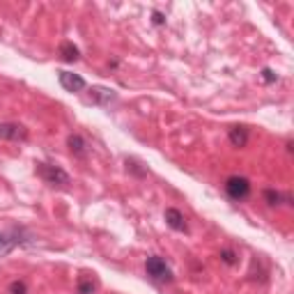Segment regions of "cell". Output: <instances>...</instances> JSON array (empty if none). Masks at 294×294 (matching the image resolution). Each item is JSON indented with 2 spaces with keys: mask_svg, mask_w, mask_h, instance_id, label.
Here are the masks:
<instances>
[{
  "mask_svg": "<svg viewBox=\"0 0 294 294\" xmlns=\"http://www.w3.org/2000/svg\"><path fill=\"white\" fill-rule=\"evenodd\" d=\"M145 271L147 276L156 283H170L173 281V271L170 267L166 264V260H161L159 255H152V257H147L145 260Z\"/></svg>",
  "mask_w": 294,
  "mask_h": 294,
  "instance_id": "6da1fadb",
  "label": "cell"
},
{
  "mask_svg": "<svg viewBox=\"0 0 294 294\" xmlns=\"http://www.w3.org/2000/svg\"><path fill=\"white\" fill-rule=\"evenodd\" d=\"M37 175L41 180L51 184V186H67L69 184V175L58 166H48V163H37Z\"/></svg>",
  "mask_w": 294,
  "mask_h": 294,
  "instance_id": "7a4b0ae2",
  "label": "cell"
},
{
  "mask_svg": "<svg viewBox=\"0 0 294 294\" xmlns=\"http://www.w3.org/2000/svg\"><path fill=\"white\" fill-rule=\"evenodd\" d=\"M225 193L237 202L246 200L248 195H251V182H248L246 177L232 175V177H227V182H225Z\"/></svg>",
  "mask_w": 294,
  "mask_h": 294,
  "instance_id": "3957f363",
  "label": "cell"
},
{
  "mask_svg": "<svg viewBox=\"0 0 294 294\" xmlns=\"http://www.w3.org/2000/svg\"><path fill=\"white\" fill-rule=\"evenodd\" d=\"M58 80H60V85L65 87L67 92H80V90H85V80L80 78L78 74L60 72L58 74Z\"/></svg>",
  "mask_w": 294,
  "mask_h": 294,
  "instance_id": "277c9868",
  "label": "cell"
},
{
  "mask_svg": "<svg viewBox=\"0 0 294 294\" xmlns=\"http://www.w3.org/2000/svg\"><path fill=\"white\" fill-rule=\"evenodd\" d=\"M90 99L92 104H99V106H110L113 101H117V92L115 90H108V87H92L90 90Z\"/></svg>",
  "mask_w": 294,
  "mask_h": 294,
  "instance_id": "5b68a950",
  "label": "cell"
},
{
  "mask_svg": "<svg viewBox=\"0 0 294 294\" xmlns=\"http://www.w3.org/2000/svg\"><path fill=\"white\" fill-rule=\"evenodd\" d=\"M26 129L21 124H14V122H2L0 124V138L2 141H23L26 138Z\"/></svg>",
  "mask_w": 294,
  "mask_h": 294,
  "instance_id": "8992f818",
  "label": "cell"
},
{
  "mask_svg": "<svg viewBox=\"0 0 294 294\" xmlns=\"http://www.w3.org/2000/svg\"><path fill=\"white\" fill-rule=\"evenodd\" d=\"M16 244H21L19 232L16 230H9V232H0V257L9 255L16 248Z\"/></svg>",
  "mask_w": 294,
  "mask_h": 294,
  "instance_id": "52a82bcc",
  "label": "cell"
},
{
  "mask_svg": "<svg viewBox=\"0 0 294 294\" xmlns=\"http://www.w3.org/2000/svg\"><path fill=\"white\" fill-rule=\"evenodd\" d=\"M166 223L173 227V230H177V232H188L186 220H184V214H182L180 209L168 207V209H166Z\"/></svg>",
  "mask_w": 294,
  "mask_h": 294,
  "instance_id": "ba28073f",
  "label": "cell"
},
{
  "mask_svg": "<svg viewBox=\"0 0 294 294\" xmlns=\"http://www.w3.org/2000/svg\"><path fill=\"white\" fill-rule=\"evenodd\" d=\"M67 147H69V152H72L74 156H80V159L87 154V145H85V141H83L78 134L69 136V138H67Z\"/></svg>",
  "mask_w": 294,
  "mask_h": 294,
  "instance_id": "9c48e42d",
  "label": "cell"
},
{
  "mask_svg": "<svg viewBox=\"0 0 294 294\" xmlns=\"http://www.w3.org/2000/svg\"><path fill=\"white\" fill-rule=\"evenodd\" d=\"M227 136H230V143H232L234 147H246V143H248V129L246 127H232Z\"/></svg>",
  "mask_w": 294,
  "mask_h": 294,
  "instance_id": "30bf717a",
  "label": "cell"
},
{
  "mask_svg": "<svg viewBox=\"0 0 294 294\" xmlns=\"http://www.w3.org/2000/svg\"><path fill=\"white\" fill-rule=\"evenodd\" d=\"M78 55H80V51L74 46L72 41H62L60 44V58L65 62H76L78 60Z\"/></svg>",
  "mask_w": 294,
  "mask_h": 294,
  "instance_id": "8fae6325",
  "label": "cell"
},
{
  "mask_svg": "<svg viewBox=\"0 0 294 294\" xmlns=\"http://www.w3.org/2000/svg\"><path fill=\"white\" fill-rule=\"evenodd\" d=\"M262 195H264L267 205H271V207H276V205H281V202H283V195L278 193V191H274V188H267Z\"/></svg>",
  "mask_w": 294,
  "mask_h": 294,
  "instance_id": "7c38bea8",
  "label": "cell"
},
{
  "mask_svg": "<svg viewBox=\"0 0 294 294\" xmlns=\"http://www.w3.org/2000/svg\"><path fill=\"white\" fill-rule=\"evenodd\" d=\"M28 288H26V283L23 281H14L9 283V294H26Z\"/></svg>",
  "mask_w": 294,
  "mask_h": 294,
  "instance_id": "4fadbf2b",
  "label": "cell"
},
{
  "mask_svg": "<svg viewBox=\"0 0 294 294\" xmlns=\"http://www.w3.org/2000/svg\"><path fill=\"white\" fill-rule=\"evenodd\" d=\"M92 292H94V283L83 278V281L78 283V294H92Z\"/></svg>",
  "mask_w": 294,
  "mask_h": 294,
  "instance_id": "5bb4252c",
  "label": "cell"
},
{
  "mask_svg": "<svg viewBox=\"0 0 294 294\" xmlns=\"http://www.w3.org/2000/svg\"><path fill=\"white\" fill-rule=\"evenodd\" d=\"M220 260L225 262V264H234V262H237V253L230 251V248H225V251H220Z\"/></svg>",
  "mask_w": 294,
  "mask_h": 294,
  "instance_id": "9a60e30c",
  "label": "cell"
},
{
  "mask_svg": "<svg viewBox=\"0 0 294 294\" xmlns=\"http://www.w3.org/2000/svg\"><path fill=\"white\" fill-rule=\"evenodd\" d=\"M262 78H264V83H276V80H278V76H276L271 69H262Z\"/></svg>",
  "mask_w": 294,
  "mask_h": 294,
  "instance_id": "2e32d148",
  "label": "cell"
},
{
  "mask_svg": "<svg viewBox=\"0 0 294 294\" xmlns=\"http://www.w3.org/2000/svg\"><path fill=\"white\" fill-rule=\"evenodd\" d=\"M152 16H154V23H156V26H163V23H166V16L161 12H154Z\"/></svg>",
  "mask_w": 294,
  "mask_h": 294,
  "instance_id": "e0dca14e",
  "label": "cell"
}]
</instances>
